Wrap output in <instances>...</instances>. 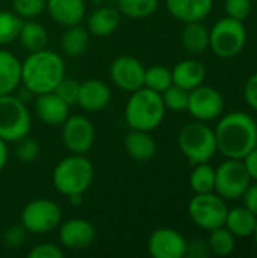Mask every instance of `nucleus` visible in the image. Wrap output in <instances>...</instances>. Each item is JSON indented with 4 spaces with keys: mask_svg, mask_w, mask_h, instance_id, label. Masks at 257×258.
Here are the masks:
<instances>
[{
    "mask_svg": "<svg viewBox=\"0 0 257 258\" xmlns=\"http://www.w3.org/2000/svg\"><path fill=\"white\" fill-rule=\"evenodd\" d=\"M242 162H244V165H245V168H247V171H248L251 180H256L257 181V147L254 150H251V151L242 159Z\"/></svg>",
    "mask_w": 257,
    "mask_h": 258,
    "instance_id": "43",
    "label": "nucleus"
},
{
    "mask_svg": "<svg viewBox=\"0 0 257 258\" xmlns=\"http://www.w3.org/2000/svg\"><path fill=\"white\" fill-rule=\"evenodd\" d=\"M208 243H209L211 254L218 255V257H227L235 251L236 237L223 225L211 231Z\"/></svg>",
    "mask_w": 257,
    "mask_h": 258,
    "instance_id": "30",
    "label": "nucleus"
},
{
    "mask_svg": "<svg viewBox=\"0 0 257 258\" xmlns=\"http://www.w3.org/2000/svg\"><path fill=\"white\" fill-rule=\"evenodd\" d=\"M124 148L129 157L135 162H148L155 157L158 151L156 141L153 139L150 132L132 128L124 138Z\"/></svg>",
    "mask_w": 257,
    "mask_h": 258,
    "instance_id": "20",
    "label": "nucleus"
},
{
    "mask_svg": "<svg viewBox=\"0 0 257 258\" xmlns=\"http://www.w3.org/2000/svg\"><path fill=\"white\" fill-rule=\"evenodd\" d=\"M45 9L50 18L64 27L82 23L86 14L85 0H47Z\"/></svg>",
    "mask_w": 257,
    "mask_h": 258,
    "instance_id": "18",
    "label": "nucleus"
},
{
    "mask_svg": "<svg viewBox=\"0 0 257 258\" xmlns=\"http://www.w3.org/2000/svg\"><path fill=\"white\" fill-rule=\"evenodd\" d=\"M171 74H173L174 85L186 91H192L197 86L203 85L206 79V68L200 60L185 59L171 70Z\"/></svg>",
    "mask_w": 257,
    "mask_h": 258,
    "instance_id": "21",
    "label": "nucleus"
},
{
    "mask_svg": "<svg viewBox=\"0 0 257 258\" xmlns=\"http://www.w3.org/2000/svg\"><path fill=\"white\" fill-rule=\"evenodd\" d=\"M173 85V74L171 70L167 68L165 65H151L148 68H145V74H144V86L162 94L167 88H170Z\"/></svg>",
    "mask_w": 257,
    "mask_h": 258,
    "instance_id": "31",
    "label": "nucleus"
},
{
    "mask_svg": "<svg viewBox=\"0 0 257 258\" xmlns=\"http://www.w3.org/2000/svg\"><path fill=\"white\" fill-rule=\"evenodd\" d=\"M165 110L162 95L142 86L130 92L124 109V119L132 130L153 132L162 124Z\"/></svg>",
    "mask_w": 257,
    "mask_h": 258,
    "instance_id": "3",
    "label": "nucleus"
},
{
    "mask_svg": "<svg viewBox=\"0 0 257 258\" xmlns=\"http://www.w3.org/2000/svg\"><path fill=\"white\" fill-rule=\"evenodd\" d=\"M121 21V12L117 8L111 6H101L97 8L89 17H88V32L94 36H109L112 35Z\"/></svg>",
    "mask_w": 257,
    "mask_h": 258,
    "instance_id": "22",
    "label": "nucleus"
},
{
    "mask_svg": "<svg viewBox=\"0 0 257 258\" xmlns=\"http://www.w3.org/2000/svg\"><path fill=\"white\" fill-rule=\"evenodd\" d=\"M65 77V62L56 51L42 48L21 62V83L35 95L53 92Z\"/></svg>",
    "mask_w": 257,
    "mask_h": 258,
    "instance_id": "2",
    "label": "nucleus"
},
{
    "mask_svg": "<svg viewBox=\"0 0 257 258\" xmlns=\"http://www.w3.org/2000/svg\"><path fill=\"white\" fill-rule=\"evenodd\" d=\"M159 2L161 0H117V9L127 18L142 20L156 12Z\"/></svg>",
    "mask_w": 257,
    "mask_h": 258,
    "instance_id": "29",
    "label": "nucleus"
},
{
    "mask_svg": "<svg viewBox=\"0 0 257 258\" xmlns=\"http://www.w3.org/2000/svg\"><path fill=\"white\" fill-rule=\"evenodd\" d=\"M89 45V32L80 23L65 27L61 36V48L70 57L82 56Z\"/></svg>",
    "mask_w": 257,
    "mask_h": 258,
    "instance_id": "26",
    "label": "nucleus"
},
{
    "mask_svg": "<svg viewBox=\"0 0 257 258\" xmlns=\"http://www.w3.org/2000/svg\"><path fill=\"white\" fill-rule=\"evenodd\" d=\"M177 142L182 154L189 160L192 166L197 163L209 162L217 153L215 132L203 121H194L183 125Z\"/></svg>",
    "mask_w": 257,
    "mask_h": 258,
    "instance_id": "5",
    "label": "nucleus"
},
{
    "mask_svg": "<svg viewBox=\"0 0 257 258\" xmlns=\"http://www.w3.org/2000/svg\"><path fill=\"white\" fill-rule=\"evenodd\" d=\"M29 258H62L64 251L55 243H39L35 245L29 252Z\"/></svg>",
    "mask_w": 257,
    "mask_h": 258,
    "instance_id": "39",
    "label": "nucleus"
},
{
    "mask_svg": "<svg viewBox=\"0 0 257 258\" xmlns=\"http://www.w3.org/2000/svg\"><path fill=\"white\" fill-rule=\"evenodd\" d=\"M186 255L192 258H206L211 255V249H209V243L208 240L203 239H194L188 243L186 248Z\"/></svg>",
    "mask_w": 257,
    "mask_h": 258,
    "instance_id": "40",
    "label": "nucleus"
},
{
    "mask_svg": "<svg viewBox=\"0 0 257 258\" xmlns=\"http://www.w3.org/2000/svg\"><path fill=\"white\" fill-rule=\"evenodd\" d=\"M251 183V177L242 160L227 159L215 169V190L226 201L242 198Z\"/></svg>",
    "mask_w": 257,
    "mask_h": 258,
    "instance_id": "9",
    "label": "nucleus"
},
{
    "mask_svg": "<svg viewBox=\"0 0 257 258\" xmlns=\"http://www.w3.org/2000/svg\"><path fill=\"white\" fill-rule=\"evenodd\" d=\"M95 234V227L83 218H73L59 224V242L71 251H82L91 246Z\"/></svg>",
    "mask_w": 257,
    "mask_h": 258,
    "instance_id": "15",
    "label": "nucleus"
},
{
    "mask_svg": "<svg viewBox=\"0 0 257 258\" xmlns=\"http://www.w3.org/2000/svg\"><path fill=\"white\" fill-rule=\"evenodd\" d=\"M35 112L38 118L47 125H62L70 116V107L55 91L39 94L35 97Z\"/></svg>",
    "mask_w": 257,
    "mask_h": 258,
    "instance_id": "16",
    "label": "nucleus"
},
{
    "mask_svg": "<svg viewBox=\"0 0 257 258\" xmlns=\"http://www.w3.org/2000/svg\"><path fill=\"white\" fill-rule=\"evenodd\" d=\"M23 20L14 11H0V45H8L18 38Z\"/></svg>",
    "mask_w": 257,
    "mask_h": 258,
    "instance_id": "32",
    "label": "nucleus"
},
{
    "mask_svg": "<svg viewBox=\"0 0 257 258\" xmlns=\"http://www.w3.org/2000/svg\"><path fill=\"white\" fill-rule=\"evenodd\" d=\"M62 144L71 154H86L95 141L92 122L83 115L68 116L62 124Z\"/></svg>",
    "mask_w": 257,
    "mask_h": 258,
    "instance_id": "11",
    "label": "nucleus"
},
{
    "mask_svg": "<svg viewBox=\"0 0 257 258\" xmlns=\"http://www.w3.org/2000/svg\"><path fill=\"white\" fill-rule=\"evenodd\" d=\"M8 157H9V151H8V142L3 141L0 138V172L5 169L6 163H8Z\"/></svg>",
    "mask_w": 257,
    "mask_h": 258,
    "instance_id": "44",
    "label": "nucleus"
},
{
    "mask_svg": "<svg viewBox=\"0 0 257 258\" xmlns=\"http://www.w3.org/2000/svg\"><path fill=\"white\" fill-rule=\"evenodd\" d=\"M17 39L27 53H33L47 47L48 33H47V29L41 23H38L35 18L23 20Z\"/></svg>",
    "mask_w": 257,
    "mask_h": 258,
    "instance_id": "24",
    "label": "nucleus"
},
{
    "mask_svg": "<svg viewBox=\"0 0 257 258\" xmlns=\"http://www.w3.org/2000/svg\"><path fill=\"white\" fill-rule=\"evenodd\" d=\"M186 110L197 121H214L220 118L224 110V98L215 88L200 85L189 91Z\"/></svg>",
    "mask_w": 257,
    "mask_h": 258,
    "instance_id": "12",
    "label": "nucleus"
},
{
    "mask_svg": "<svg viewBox=\"0 0 257 258\" xmlns=\"http://www.w3.org/2000/svg\"><path fill=\"white\" fill-rule=\"evenodd\" d=\"M167 9L182 23L203 21L214 8V0H167Z\"/></svg>",
    "mask_w": 257,
    "mask_h": 258,
    "instance_id": "19",
    "label": "nucleus"
},
{
    "mask_svg": "<svg viewBox=\"0 0 257 258\" xmlns=\"http://www.w3.org/2000/svg\"><path fill=\"white\" fill-rule=\"evenodd\" d=\"M242 198H244V206L257 216V181L254 184L250 183V186L244 192Z\"/></svg>",
    "mask_w": 257,
    "mask_h": 258,
    "instance_id": "42",
    "label": "nucleus"
},
{
    "mask_svg": "<svg viewBox=\"0 0 257 258\" xmlns=\"http://www.w3.org/2000/svg\"><path fill=\"white\" fill-rule=\"evenodd\" d=\"M62 221L61 207L52 200H33L27 203L20 215V224L27 233L44 234L59 227Z\"/></svg>",
    "mask_w": 257,
    "mask_h": 258,
    "instance_id": "10",
    "label": "nucleus"
},
{
    "mask_svg": "<svg viewBox=\"0 0 257 258\" xmlns=\"http://www.w3.org/2000/svg\"><path fill=\"white\" fill-rule=\"evenodd\" d=\"M32 116L26 103L14 94L0 97V138L15 142L30 133Z\"/></svg>",
    "mask_w": 257,
    "mask_h": 258,
    "instance_id": "7",
    "label": "nucleus"
},
{
    "mask_svg": "<svg viewBox=\"0 0 257 258\" xmlns=\"http://www.w3.org/2000/svg\"><path fill=\"white\" fill-rule=\"evenodd\" d=\"M15 156L23 163H32L39 157V144L29 135L15 141Z\"/></svg>",
    "mask_w": 257,
    "mask_h": 258,
    "instance_id": "34",
    "label": "nucleus"
},
{
    "mask_svg": "<svg viewBox=\"0 0 257 258\" xmlns=\"http://www.w3.org/2000/svg\"><path fill=\"white\" fill-rule=\"evenodd\" d=\"M144 63L133 56L117 57L109 68V76L112 83L126 92H133L144 86Z\"/></svg>",
    "mask_w": 257,
    "mask_h": 258,
    "instance_id": "13",
    "label": "nucleus"
},
{
    "mask_svg": "<svg viewBox=\"0 0 257 258\" xmlns=\"http://www.w3.org/2000/svg\"><path fill=\"white\" fill-rule=\"evenodd\" d=\"M55 92L68 104V106H73V104H77V94H79V83L70 77H64L59 85L56 86Z\"/></svg>",
    "mask_w": 257,
    "mask_h": 258,
    "instance_id": "37",
    "label": "nucleus"
},
{
    "mask_svg": "<svg viewBox=\"0 0 257 258\" xmlns=\"http://www.w3.org/2000/svg\"><path fill=\"white\" fill-rule=\"evenodd\" d=\"M217 151L227 159L242 160L257 147V122L244 112H232L223 116L215 127Z\"/></svg>",
    "mask_w": 257,
    "mask_h": 258,
    "instance_id": "1",
    "label": "nucleus"
},
{
    "mask_svg": "<svg viewBox=\"0 0 257 258\" xmlns=\"http://www.w3.org/2000/svg\"><path fill=\"white\" fill-rule=\"evenodd\" d=\"M257 224V216L250 212L245 206L242 207H235L227 212V218L224 222V227L239 239L253 236L254 228Z\"/></svg>",
    "mask_w": 257,
    "mask_h": 258,
    "instance_id": "25",
    "label": "nucleus"
},
{
    "mask_svg": "<svg viewBox=\"0 0 257 258\" xmlns=\"http://www.w3.org/2000/svg\"><path fill=\"white\" fill-rule=\"evenodd\" d=\"M47 0H12V11L21 20L36 18L45 9Z\"/></svg>",
    "mask_w": 257,
    "mask_h": 258,
    "instance_id": "35",
    "label": "nucleus"
},
{
    "mask_svg": "<svg viewBox=\"0 0 257 258\" xmlns=\"http://www.w3.org/2000/svg\"><path fill=\"white\" fill-rule=\"evenodd\" d=\"M182 32V42L191 53H203L209 48V29L201 21L185 23Z\"/></svg>",
    "mask_w": 257,
    "mask_h": 258,
    "instance_id": "27",
    "label": "nucleus"
},
{
    "mask_svg": "<svg viewBox=\"0 0 257 258\" xmlns=\"http://www.w3.org/2000/svg\"><path fill=\"white\" fill-rule=\"evenodd\" d=\"M68 201L73 206H80L82 201H83V198H82V195H73V197H68Z\"/></svg>",
    "mask_w": 257,
    "mask_h": 258,
    "instance_id": "45",
    "label": "nucleus"
},
{
    "mask_svg": "<svg viewBox=\"0 0 257 258\" xmlns=\"http://www.w3.org/2000/svg\"><path fill=\"white\" fill-rule=\"evenodd\" d=\"M111 89L109 86L97 79H89L79 83L77 104L86 112H98L103 110L111 101Z\"/></svg>",
    "mask_w": 257,
    "mask_h": 258,
    "instance_id": "17",
    "label": "nucleus"
},
{
    "mask_svg": "<svg viewBox=\"0 0 257 258\" xmlns=\"http://www.w3.org/2000/svg\"><path fill=\"white\" fill-rule=\"evenodd\" d=\"M253 236H254V243H256V246H257V224H256V228H254V233H253Z\"/></svg>",
    "mask_w": 257,
    "mask_h": 258,
    "instance_id": "46",
    "label": "nucleus"
},
{
    "mask_svg": "<svg viewBox=\"0 0 257 258\" xmlns=\"http://www.w3.org/2000/svg\"><path fill=\"white\" fill-rule=\"evenodd\" d=\"M244 98L247 104L257 112V73L247 80L244 86Z\"/></svg>",
    "mask_w": 257,
    "mask_h": 258,
    "instance_id": "41",
    "label": "nucleus"
},
{
    "mask_svg": "<svg viewBox=\"0 0 257 258\" xmlns=\"http://www.w3.org/2000/svg\"><path fill=\"white\" fill-rule=\"evenodd\" d=\"M161 95H162L165 109H170V110H174V112L186 110L188 98H189V91H186V89H183V88H180V86L173 83Z\"/></svg>",
    "mask_w": 257,
    "mask_h": 258,
    "instance_id": "33",
    "label": "nucleus"
},
{
    "mask_svg": "<svg viewBox=\"0 0 257 258\" xmlns=\"http://www.w3.org/2000/svg\"><path fill=\"white\" fill-rule=\"evenodd\" d=\"M21 83V62L14 53L0 48V97L14 94Z\"/></svg>",
    "mask_w": 257,
    "mask_h": 258,
    "instance_id": "23",
    "label": "nucleus"
},
{
    "mask_svg": "<svg viewBox=\"0 0 257 258\" xmlns=\"http://www.w3.org/2000/svg\"><path fill=\"white\" fill-rule=\"evenodd\" d=\"M229 207L226 200L218 194H195V197L189 201L188 213L191 221L201 230L212 231L224 225L227 218Z\"/></svg>",
    "mask_w": 257,
    "mask_h": 258,
    "instance_id": "8",
    "label": "nucleus"
},
{
    "mask_svg": "<svg viewBox=\"0 0 257 258\" xmlns=\"http://www.w3.org/2000/svg\"><path fill=\"white\" fill-rule=\"evenodd\" d=\"M52 180L55 189L67 198L83 195L94 180V166L85 154H70L55 166Z\"/></svg>",
    "mask_w": 257,
    "mask_h": 258,
    "instance_id": "4",
    "label": "nucleus"
},
{
    "mask_svg": "<svg viewBox=\"0 0 257 258\" xmlns=\"http://www.w3.org/2000/svg\"><path fill=\"white\" fill-rule=\"evenodd\" d=\"M27 230L21 224L9 225L3 233V243L8 249H18L26 242Z\"/></svg>",
    "mask_w": 257,
    "mask_h": 258,
    "instance_id": "36",
    "label": "nucleus"
},
{
    "mask_svg": "<svg viewBox=\"0 0 257 258\" xmlns=\"http://www.w3.org/2000/svg\"><path fill=\"white\" fill-rule=\"evenodd\" d=\"M224 9L227 17L244 21L251 12V0H226Z\"/></svg>",
    "mask_w": 257,
    "mask_h": 258,
    "instance_id": "38",
    "label": "nucleus"
},
{
    "mask_svg": "<svg viewBox=\"0 0 257 258\" xmlns=\"http://www.w3.org/2000/svg\"><path fill=\"white\" fill-rule=\"evenodd\" d=\"M189 186L194 194H208L215 190V169L209 162L194 165L189 175Z\"/></svg>",
    "mask_w": 257,
    "mask_h": 258,
    "instance_id": "28",
    "label": "nucleus"
},
{
    "mask_svg": "<svg viewBox=\"0 0 257 258\" xmlns=\"http://www.w3.org/2000/svg\"><path fill=\"white\" fill-rule=\"evenodd\" d=\"M147 248L153 258H183L186 257L188 242L177 230L164 227L150 234Z\"/></svg>",
    "mask_w": 257,
    "mask_h": 258,
    "instance_id": "14",
    "label": "nucleus"
},
{
    "mask_svg": "<svg viewBox=\"0 0 257 258\" xmlns=\"http://www.w3.org/2000/svg\"><path fill=\"white\" fill-rule=\"evenodd\" d=\"M247 42V30L244 21L224 17L218 20L209 30V47L215 56L232 59L238 56Z\"/></svg>",
    "mask_w": 257,
    "mask_h": 258,
    "instance_id": "6",
    "label": "nucleus"
}]
</instances>
